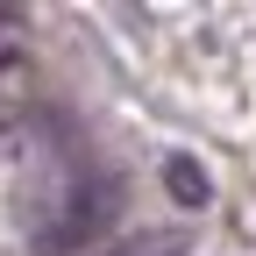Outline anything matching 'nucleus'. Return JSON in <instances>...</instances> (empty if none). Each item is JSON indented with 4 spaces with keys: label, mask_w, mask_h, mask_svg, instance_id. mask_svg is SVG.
I'll use <instances>...</instances> for the list:
<instances>
[{
    "label": "nucleus",
    "mask_w": 256,
    "mask_h": 256,
    "mask_svg": "<svg viewBox=\"0 0 256 256\" xmlns=\"http://www.w3.org/2000/svg\"><path fill=\"white\" fill-rule=\"evenodd\" d=\"M164 192H171L178 206H206L214 200V178L192 164V156H164Z\"/></svg>",
    "instance_id": "1"
},
{
    "label": "nucleus",
    "mask_w": 256,
    "mask_h": 256,
    "mask_svg": "<svg viewBox=\"0 0 256 256\" xmlns=\"http://www.w3.org/2000/svg\"><path fill=\"white\" fill-rule=\"evenodd\" d=\"M100 256H178V235H136V242L100 249Z\"/></svg>",
    "instance_id": "2"
}]
</instances>
